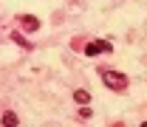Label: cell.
<instances>
[{
	"mask_svg": "<svg viewBox=\"0 0 147 127\" xmlns=\"http://www.w3.org/2000/svg\"><path fill=\"white\" fill-rule=\"evenodd\" d=\"M20 23H23L26 28H31V31H37V28H40V20H37V17H28V14H23V17H20Z\"/></svg>",
	"mask_w": 147,
	"mask_h": 127,
	"instance_id": "3",
	"label": "cell"
},
{
	"mask_svg": "<svg viewBox=\"0 0 147 127\" xmlns=\"http://www.w3.org/2000/svg\"><path fill=\"white\" fill-rule=\"evenodd\" d=\"M99 51L110 54V51H113V45H110V42H88V45H85V54H88V56H96Z\"/></svg>",
	"mask_w": 147,
	"mask_h": 127,
	"instance_id": "2",
	"label": "cell"
},
{
	"mask_svg": "<svg viewBox=\"0 0 147 127\" xmlns=\"http://www.w3.org/2000/svg\"><path fill=\"white\" fill-rule=\"evenodd\" d=\"M102 82L108 85L110 91H125L127 88V76L119 71H102Z\"/></svg>",
	"mask_w": 147,
	"mask_h": 127,
	"instance_id": "1",
	"label": "cell"
},
{
	"mask_svg": "<svg viewBox=\"0 0 147 127\" xmlns=\"http://www.w3.org/2000/svg\"><path fill=\"white\" fill-rule=\"evenodd\" d=\"M74 102H76V105H88V102H91V93L88 91H74Z\"/></svg>",
	"mask_w": 147,
	"mask_h": 127,
	"instance_id": "4",
	"label": "cell"
},
{
	"mask_svg": "<svg viewBox=\"0 0 147 127\" xmlns=\"http://www.w3.org/2000/svg\"><path fill=\"white\" fill-rule=\"evenodd\" d=\"M11 40H14V42H17L20 48H26V51H31V42H28V40H26V37H20V34H11Z\"/></svg>",
	"mask_w": 147,
	"mask_h": 127,
	"instance_id": "6",
	"label": "cell"
},
{
	"mask_svg": "<svg viewBox=\"0 0 147 127\" xmlns=\"http://www.w3.org/2000/svg\"><path fill=\"white\" fill-rule=\"evenodd\" d=\"M79 116H82V119H91V108H88V105H82V110H79Z\"/></svg>",
	"mask_w": 147,
	"mask_h": 127,
	"instance_id": "7",
	"label": "cell"
},
{
	"mask_svg": "<svg viewBox=\"0 0 147 127\" xmlns=\"http://www.w3.org/2000/svg\"><path fill=\"white\" fill-rule=\"evenodd\" d=\"M3 124H6V127H17L20 124V122H17V113L6 110V113H3Z\"/></svg>",
	"mask_w": 147,
	"mask_h": 127,
	"instance_id": "5",
	"label": "cell"
}]
</instances>
